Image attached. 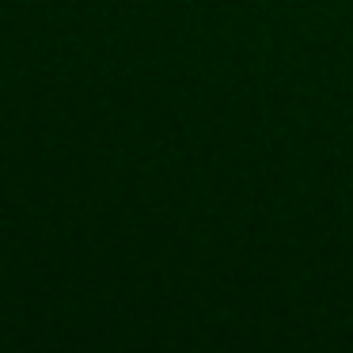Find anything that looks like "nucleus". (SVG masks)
Instances as JSON below:
<instances>
[]
</instances>
